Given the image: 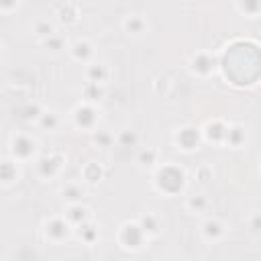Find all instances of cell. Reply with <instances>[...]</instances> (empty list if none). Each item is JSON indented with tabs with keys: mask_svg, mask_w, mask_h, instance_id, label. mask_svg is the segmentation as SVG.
Segmentation results:
<instances>
[{
	"mask_svg": "<svg viewBox=\"0 0 261 261\" xmlns=\"http://www.w3.org/2000/svg\"><path fill=\"white\" fill-rule=\"evenodd\" d=\"M39 126L43 130H55L59 126V116L55 112H43L39 116Z\"/></svg>",
	"mask_w": 261,
	"mask_h": 261,
	"instance_id": "obj_28",
	"label": "cell"
},
{
	"mask_svg": "<svg viewBox=\"0 0 261 261\" xmlns=\"http://www.w3.org/2000/svg\"><path fill=\"white\" fill-rule=\"evenodd\" d=\"M16 177H18V167H16V163L10 161V159H2V161H0V184L8 186V184H12Z\"/></svg>",
	"mask_w": 261,
	"mask_h": 261,
	"instance_id": "obj_20",
	"label": "cell"
},
{
	"mask_svg": "<svg viewBox=\"0 0 261 261\" xmlns=\"http://www.w3.org/2000/svg\"><path fill=\"white\" fill-rule=\"evenodd\" d=\"M75 234H77V239H80L82 243H86V245H94V243L98 241V226H96L94 222L86 220V222H82V224L77 226Z\"/></svg>",
	"mask_w": 261,
	"mask_h": 261,
	"instance_id": "obj_18",
	"label": "cell"
},
{
	"mask_svg": "<svg viewBox=\"0 0 261 261\" xmlns=\"http://www.w3.org/2000/svg\"><path fill=\"white\" fill-rule=\"evenodd\" d=\"M82 177L88 181V184H98L102 177H104V167L96 161H88L82 169Z\"/></svg>",
	"mask_w": 261,
	"mask_h": 261,
	"instance_id": "obj_19",
	"label": "cell"
},
{
	"mask_svg": "<svg viewBox=\"0 0 261 261\" xmlns=\"http://www.w3.org/2000/svg\"><path fill=\"white\" fill-rule=\"evenodd\" d=\"M20 4L18 2H2L0 0V12H8V10H16Z\"/></svg>",
	"mask_w": 261,
	"mask_h": 261,
	"instance_id": "obj_33",
	"label": "cell"
},
{
	"mask_svg": "<svg viewBox=\"0 0 261 261\" xmlns=\"http://www.w3.org/2000/svg\"><path fill=\"white\" fill-rule=\"evenodd\" d=\"M35 149H37V143L29 135L18 133V135H14L10 139V153H12L14 159H29V157H33Z\"/></svg>",
	"mask_w": 261,
	"mask_h": 261,
	"instance_id": "obj_5",
	"label": "cell"
},
{
	"mask_svg": "<svg viewBox=\"0 0 261 261\" xmlns=\"http://www.w3.org/2000/svg\"><path fill=\"white\" fill-rule=\"evenodd\" d=\"M251 230H253V232H257V230H259V216H255V218L251 220Z\"/></svg>",
	"mask_w": 261,
	"mask_h": 261,
	"instance_id": "obj_34",
	"label": "cell"
},
{
	"mask_svg": "<svg viewBox=\"0 0 261 261\" xmlns=\"http://www.w3.org/2000/svg\"><path fill=\"white\" fill-rule=\"evenodd\" d=\"M137 224L141 226V230L145 232V237H155V234H159V230H161V220H159V216H157L155 212H145V214L139 218Z\"/></svg>",
	"mask_w": 261,
	"mask_h": 261,
	"instance_id": "obj_14",
	"label": "cell"
},
{
	"mask_svg": "<svg viewBox=\"0 0 261 261\" xmlns=\"http://www.w3.org/2000/svg\"><path fill=\"white\" fill-rule=\"evenodd\" d=\"M108 67L104 63H90L86 67V80L88 84H98V86H104V82L108 80Z\"/></svg>",
	"mask_w": 261,
	"mask_h": 261,
	"instance_id": "obj_15",
	"label": "cell"
},
{
	"mask_svg": "<svg viewBox=\"0 0 261 261\" xmlns=\"http://www.w3.org/2000/svg\"><path fill=\"white\" fill-rule=\"evenodd\" d=\"M84 196H86V188H84L82 184L71 181V184H65V186L61 188V198H63L67 204H80Z\"/></svg>",
	"mask_w": 261,
	"mask_h": 261,
	"instance_id": "obj_17",
	"label": "cell"
},
{
	"mask_svg": "<svg viewBox=\"0 0 261 261\" xmlns=\"http://www.w3.org/2000/svg\"><path fill=\"white\" fill-rule=\"evenodd\" d=\"M63 218H65L69 224L80 226L82 222L90 220V210H88L86 206H82V202H80V204H69L67 210H65V216H63Z\"/></svg>",
	"mask_w": 261,
	"mask_h": 261,
	"instance_id": "obj_13",
	"label": "cell"
},
{
	"mask_svg": "<svg viewBox=\"0 0 261 261\" xmlns=\"http://www.w3.org/2000/svg\"><path fill=\"white\" fill-rule=\"evenodd\" d=\"M196 175H198L200 181H208V179H212V169L210 167H200Z\"/></svg>",
	"mask_w": 261,
	"mask_h": 261,
	"instance_id": "obj_32",
	"label": "cell"
},
{
	"mask_svg": "<svg viewBox=\"0 0 261 261\" xmlns=\"http://www.w3.org/2000/svg\"><path fill=\"white\" fill-rule=\"evenodd\" d=\"M0 55H2V45H0Z\"/></svg>",
	"mask_w": 261,
	"mask_h": 261,
	"instance_id": "obj_35",
	"label": "cell"
},
{
	"mask_svg": "<svg viewBox=\"0 0 261 261\" xmlns=\"http://www.w3.org/2000/svg\"><path fill=\"white\" fill-rule=\"evenodd\" d=\"M122 29H124L128 35L139 37V35H143V33L149 29V24H147V20H145L143 14H126L124 20H122Z\"/></svg>",
	"mask_w": 261,
	"mask_h": 261,
	"instance_id": "obj_11",
	"label": "cell"
},
{
	"mask_svg": "<svg viewBox=\"0 0 261 261\" xmlns=\"http://www.w3.org/2000/svg\"><path fill=\"white\" fill-rule=\"evenodd\" d=\"M114 141H116L120 147H135V145L139 143V135H137L135 130L124 128V130H120V133L114 137Z\"/></svg>",
	"mask_w": 261,
	"mask_h": 261,
	"instance_id": "obj_26",
	"label": "cell"
},
{
	"mask_svg": "<svg viewBox=\"0 0 261 261\" xmlns=\"http://www.w3.org/2000/svg\"><path fill=\"white\" fill-rule=\"evenodd\" d=\"M226 128H228V126H226L220 118L210 120V122L204 126V130H202V139H206V141H210V143H224Z\"/></svg>",
	"mask_w": 261,
	"mask_h": 261,
	"instance_id": "obj_9",
	"label": "cell"
},
{
	"mask_svg": "<svg viewBox=\"0 0 261 261\" xmlns=\"http://www.w3.org/2000/svg\"><path fill=\"white\" fill-rule=\"evenodd\" d=\"M73 116V124L82 130H96V122H98V110L94 108V104H80L73 108L71 112Z\"/></svg>",
	"mask_w": 261,
	"mask_h": 261,
	"instance_id": "obj_3",
	"label": "cell"
},
{
	"mask_svg": "<svg viewBox=\"0 0 261 261\" xmlns=\"http://www.w3.org/2000/svg\"><path fill=\"white\" fill-rule=\"evenodd\" d=\"M234 6H237V10H241L245 16H255V14L261 10V2H257V0H249V2H237Z\"/></svg>",
	"mask_w": 261,
	"mask_h": 261,
	"instance_id": "obj_30",
	"label": "cell"
},
{
	"mask_svg": "<svg viewBox=\"0 0 261 261\" xmlns=\"http://www.w3.org/2000/svg\"><path fill=\"white\" fill-rule=\"evenodd\" d=\"M173 143L177 145V149L181 151H194L198 149V145L202 143V130L196 126H181L177 128V133L173 135Z\"/></svg>",
	"mask_w": 261,
	"mask_h": 261,
	"instance_id": "obj_4",
	"label": "cell"
},
{
	"mask_svg": "<svg viewBox=\"0 0 261 261\" xmlns=\"http://www.w3.org/2000/svg\"><path fill=\"white\" fill-rule=\"evenodd\" d=\"M69 53H71V57H73L75 61L88 63V61L92 59V55H94V47H92L90 41H86V39H77V41L71 43Z\"/></svg>",
	"mask_w": 261,
	"mask_h": 261,
	"instance_id": "obj_12",
	"label": "cell"
},
{
	"mask_svg": "<svg viewBox=\"0 0 261 261\" xmlns=\"http://www.w3.org/2000/svg\"><path fill=\"white\" fill-rule=\"evenodd\" d=\"M104 94H106L104 86H98V84H86V86L82 88V96H84L86 104H94V102H100V100L104 98Z\"/></svg>",
	"mask_w": 261,
	"mask_h": 261,
	"instance_id": "obj_23",
	"label": "cell"
},
{
	"mask_svg": "<svg viewBox=\"0 0 261 261\" xmlns=\"http://www.w3.org/2000/svg\"><path fill=\"white\" fill-rule=\"evenodd\" d=\"M69 232H71V228H69V222L65 218L55 216V218L45 222V237L51 241H63L69 237Z\"/></svg>",
	"mask_w": 261,
	"mask_h": 261,
	"instance_id": "obj_6",
	"label": "cell"
},
{
	"mask_svg": "<svg viewBox=\"0 0 261 261\" xmlns=\"http://www.w3.org/2000/svg\"><path fill=\"white\" fill-rule=\"evenodd\" d=\"M45 45V49H49L51 53H59L63 47H65V39L59 35V33H53L51 37H47L45 41H41Z\"/></svg>",
	"mask_w": 261,
	"mask_h": 261,
	"instance_id": "obj_27",
	"label": "cell"
},
{
	"mask_svg": "<svg viewBox=\"0 0 261 261\" xmlns=\"http://www.w3.org/2000/svg\"><path fill=\"white\" fill-rule=\"evenodd\" d=\"M63 167V157L61 155H45V157H41L39 159V163H37V169H39V175L41 177H45V179H49V177H55L57 173H59V169Z\"/></svg>",
	"mask_w": 261,
	"mask_h": 261,
	"instance_id": "obj_7",
	"label": "cell"
},
{
	"mask_svg": "<svg viewBox=\"0 0 261 261\" xmlns=\"http://www.w3.org/2000/svg\"><path fill=\"white\" fill-rule=\"evenodd\" d=\"M202 234H204L206 241H212V243L220 241L224 237V224L220 220H216V218H208L202 224Z\"/></svg>",
	"mask_w": 261,
	"mask_h": 261,
	"instance_id": "obj_16",
	"label": "cell"
},
{
	"mask_svg": "<svg viewBox=\"0 0 261 261\" xmlns=\"http://www.w3.org/2000/svg\"><path fill=\"white\" fill-rule=\"evenodd\" d=\"M247 139V133H245V126L241 124H232L226 128V137H224V143L230 145V147H241Z\"/></svg>",
	"mask_w": 261,
	"mask_h": 261,
	"instance_id": "obj_21",
	"label": "cell"
},
{
	"mask_svg": "<svg viewBox=\"0 0 261 261\" xmlns=\"http://www.w3.org/2000/svg\"><path fill=\"white\" fill-rule=\"evenodd\" d=\"M214 67H216V59L206 51L196 53L192 57V61H190V69L194 73H198V75H210L214 71Z\"/></svg>",
	"mask_w": 261,
	"mask_h": 261,
	"instance_id": "obj_8",
	"label": "cell"
},
{
	"mask_svg": "<svg viewBox=\"0 0 261 261\" xmlns=\"http://www.w3.org/2000/svg\"><path fill=\"white\" fill-rule=\"evenodd\" d=\"M208 198L204 196V194H198V196H190L188 198V202H186V206H188V210L190 212H194V214H200V212H204L206 208H208Z\"/></svg>",
	"mask_w": 261,
	"mask_h": 261,
	"instance_id": "obj_25",
	"label": "cell"
},
{
	"mask_svg": "<svg viewBox=\"0 0 261 261\" xmlns=\"http://www.w3.org/2000/svg\"><path fill=\"white\" fill-rule=\"evenodd\" d=\"M94 143L102 149H108L114 145V135L110 130H94Z\"/></svg>",
	"mask_w": 261,
	"mask_h": 261,
	"instance_id": "obj_29",
	"label": "cell"
},
{
	"mask_svg": "<svg viewBox=\"0 0 261 261\" xmlns=\"http://www.w3.org/2000/svg\"><path fill=\"white\" fill-rule=\"evenodd\" d=\"M155 188L167 196H175L186 188V173L173 163H165L155 171Z\"/></svg>",
	"mask_w": 261,
	"mask_h": 261,
	"instance_id": "obj_1",
	"label": "cell"
},
{
	"mask_svg": "<svg viewBox=\"0 0 261 261\" xmlns=\"http://www.w3.org/2000/svg\"><path fill=\"white\" fill-rule=\"evenodd\" d=\"M157 157H159V153H157L155 149L147 147V149H143V151L137 155V163H139L143 169H149V167H153V165L157 163Z\"/></svg>",
	"mask_w": 261,
	"mask_h": 261,
	"instance_id": "obj_24",
	"label": "cell"
},
{
	"mask_svg": "<svg viewBox=\"0 0 261 261\" xmlns=\"http://www.w3.org/2000/svg\"><path fill=\"white\" fill-rule=\"evenodd\" d=\"M145 232L141 230V226L137 222H124L120 228H118V243L128 249V251H139L145 243Z\"/></svg>",
	"mask_w": 261,
	"mask_h": 261,
	"instance_id": "obj_2",
	"label": "cell"
},
{
	"mask_svg": "<svg viewBox=\"0 0 261 261\" xmlns=\"http://www.w3.org/2000/svg\"><path fill=\"white\" fill-rule=\"evenodd\" d=\"M55 16L63 24H73L77 20V16H80V8L73 2H61V4L55 6Z\"/></svg>",
	"mask_w": 261,
	"mask_h": 261,
	"instance_id": "obj_10",
	"label": "cell"
},
{
	"mask_svg": "<svg viewBox=\"0 0 261 261\" xmlns=\"http://www.w3.org/2000/svg\"><path fill=\"white\" fill-rule=\"evenodd\" d=\"M43 114L39 104H27L24 108H20V118L24 120H39V116Z\"/></svg>",
	"mask_w": 261,
	"mask_h": 261,
	"instance_id": "obj_31",
	"label": "cell"
},
{
	"mask_svg": "<svg viewBox=\"0 0 261 261\" xmlns=\"http://www.w3.org/2000/svg\"><path fill=\"white\" fill-rule=\"evenodd\" d=\"M33 33H35V37H37L39 41H45L47 37H51V35L57 33V31H55V24H53L49 18H39V20L33 22Z\"/></svg>",
	"mask_w": 261,
	"mask_h": 261,
	"instance_id": "obj_22",
	"label": "cell"
}]
</instances>
